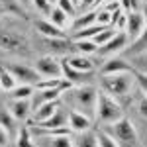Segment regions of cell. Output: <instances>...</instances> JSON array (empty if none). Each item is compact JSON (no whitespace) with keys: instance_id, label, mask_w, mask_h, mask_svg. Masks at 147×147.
I'll return each mask as SVG.
<instances>
[{"instance_id":"obj_1","label":"cell","mask_w":147,"mask_h":147,"mask_svg":"<svg viewBox=\"0 0 147 147\" xmlns=\"http://www.w3.org/2000/svg\"><path fill=\"white\" fill-rule=\"evenodd\" d=\"M67 98L73 106V110L80 114H86L88 118L96 116V100H98V92L92 86H77V88H69Z\"/></svg>"},{"instance_id":"obj_2","label":"cell","mask_w":147,"mask_h":147,"mask_svg":"<svg viewBox=\"0 0 147 147\" xmlns=\"http://www.w3.org/2000/svg\"><path fill=\"white\" fill-rule=\"evenodd\" d=\"M98 122L102 124H114L118 120L124 118V110L122 106L118 104V100L110 96L108 92H98V100H96V116H94Z\"/></svg>"},{"instance_id":"obj_3","label":"cell","mask_w":147,"mask_h":147,"mask_svg":"<svg viewBox=\"0 0 147 147\" xmlns=\"http://www.w3.org/2000/svg\"><path fill=\"white\" fill-rule=\"evenodd\" d=\"M134 71L129 73H116V75H102V86L104 92H108L114 98H124L131 90L134 84Z\"/></svg>"},{"instance_id":"obj_4","label":"cell","mask_w":147,"mask_h":147,"mask_svg":"<svg viewBox=\"0 0 147 147\" xmlns=\"http://www.w3.org/2000/svg\"><path fill=\"white\" fill-rule=\"evenodd\" d=\"M106 131L118 141V145H120V147H139V145H137V131H136V127H134V124H131L125 116L122 118V120L114 122V124H108Z\"/></svg>"},{"instance_id":"obj_5","label":"cell","mask_w":147,"mask_h":147,"mask_svg":"<svg viewBox=\"0 0 147 147\" xmlns=\"http://www.w3.org/2000/svg\"><path fill=\"white\" fill-rule=\"evenodd\" d=\"M35 134L41 147H75L71 137V127L65 129H39L35 127Z\"/></svg>"},{"instance_id":"obj_6","label":"cell","mask_w":147,"mask_h":147,"mask_svg":"<svg viewBox=\"0 0 147 147\" xmlns=\"http://www.w3.org/2000/svg\"><path fill=\"white\" fill-rule=\"evenodd\" d=\"M0 49L8 53H26L30 49V41L24 34L0 28Z\"/></svg>"},{"instance_id":"obj_7","label":"cell","mask_w":147,"mask_h":147,"mask_svg":"<svg viewBox=\"0 0 147 147\" xmlns=\"http://www.w3.org/2000/svg\"><path fill=\"white\" fill-rule=\"evenodd\" d=\"M8 71L14 75V79L18 80V84H37L41 80V75L37 73V69L30 67L26 63H8Z\"/></svg>"},{"instance_id":"obj_8","label":"cell","mask_w":147,"mask_h":147,"mask_svg":"<svg viewBox=\"0 0 147 147\" xmlns=\"http://www.w3.org/2000/svg\"><path fill=\"white\" fill-rule=\"evenodd\" d=\"M35 69H37V73H39L41 77H45V79H59V77H63L61 63H59L53 55L39 57L37 63H35Z\"/></svg>"},{"instance_id":"obj_9","label":"cell","mask_w":147,"mask_h":147,"mask_svg":"<svg viewBox=\"0 0 147 147\" xmlns=\"http://www.w3.org/2000/svg\"><path fill=\"white\" fill-rule=\"evenodd\" d=\"M143 28H145V14L141 10L129 12L125 16V34H127V37L131 41L139 37V34L143 32Z\"/></svg>"},{"instance_id":"obj_10","label":"cell","mask_w":147,"mask_h":147,"mask_svg":"<svg viewBox=\"0 0 147 147\" xmlns=\"http://www.w3.org/2000/svg\"><path fill=\"white\" fill-rule=\"evenodd\" d=\"M37 127L39 129H65V127H69V112L63 106H59V110L51 118H47L45 122L37 124Z\"/></svg>"},{"instance_id":"obj_11","label":"cell","mask_w":147,"mask_h":147,"mask_svg":"<svg viewBox=\"0 0 147 147\" xmlns=\"http://www.w3.org/2000/svg\"><path fill=\"white\" fill-rule=\"evenodd\" d=\"M8 110H10V114L14 116V120H18V122L26 120V118L30 116V112H32L30 98H10Z\"/></svg>"},{"instance_id":"obj_12","label":"cell","mask_w":147,"mask_h":147,"mask_svg":"<svg viewBox=\"0 0 147 147\" xmlns=\"http://www.w3.org/2000/svg\"><path fill=\"white\" fill-rule=\"evenodd\" d=\"M92 125V118H88L86 114H80L77 110H69V127H71V131H86V129H90Z\"/></svg>"},{"instance_id":"obj_13","label":"cell","mask_w":147,"mask_h":147,"mask_svg":"<svg viewBox=\"0 0 147 147\" xmlns=\"http://www.w3.org/2000/svg\"><path fill=\"white\" fill-rule=\"evenodd\" d=\"M35 30L43 35V37H49V39H61V37H65L63 28L55 26L51 20H37L35 22Z\"/></svg>"},{"instance_id":"obj_14","label":"cell","mask_w":147,"mask_h":147,"mask_svg":"<svg viewBox=\"0 0 147 147\" xmlns=\"http://www.w3.org/2000/svg\"><path fill=\"white\" fill-rule=\"evenodd\" d=\"M129 71H134L131 63H127V61L120 59V57H112V59H108L104 63L102 75H116V73H129Z\"/></svg>"},{"instance_id":"obj_15","label":"cell","mask_w":147,"mask_h":147,"mask_svg":"<svg viewBox=\"0 0 147 147\" xmlns=\"http://www.w3.org/2000/svg\"><path fill=\"white\" fill-rule=\"evenodd\" d=\"M59 106H61V102H59V100H51V102H43V104H39L37 110H35V114H34L35 124H41V122H45L47 118H51V116L59 110Z\"/></svg>"},{"instance_id":"obj_16","label":"cell","mask_w":147,"mask_h":147,"mask_svg":"<svg viewBox=\"0 0 147 147\" xmlns=\"http://www.w3.org/2000/svg\"><path fill=\"white\" fill-rule=\"evenodd\" d=\"M127 34L125 32H120V34H116L108 41V43H104V45L100 47V53H118V51H122L125 47V43H127Z\"/></svg>"},{"instance_id":"obj_17","label":"cell","mask_w":147,"mask_h":147,"mask_svg":"<svg viewBox=\"0 0 147 147\" xmlns=\"http://www.w3.org/2000/svg\"><path fill=\"white\" fill-rule=\"evenodd\" d=\"M143 14H145V28H143V32L139 34L137 39H134V43H131L129 49H125V55H129V57L147 51V12H143Z\"/></svg>"},{"instance_id":"obj_18","label":"cell","mask_w":147,"mask_h":147,"mask_svg":"<svg viewBox=\"0 0 147 147\" xmlns=\"http://www.w3.org/2000/svg\"><path fill=\"white\" fill-rule=\"evenodd\" d=\"M67 63L71 65L73 69H77L80 73H92V69H94V61L88 59L86 55H73V57H67Z\"/></svg>"},{"instance_id":"obj_19","label":"cell","mask_w":147,"mask_h":147,"mask_svg":"<svg viewBox=\"0 0 147 147\" xmlns=\"http://www.w3.org/2000/svg\"><path fill=\"white\" fill-rule=\"evenodd\" d=\"M61 69H63V77H65L71 84H73V82H82V80L90 75V73H80V71H77V69H73L67 63V59L61 61Z\"/></svg>"},{"instance_id":"obj_20","label":"cell","mask_w":147,"mask_h":147,"mask_svg":"<svg viewBox=\"0 0 147 147\" xmlns=\"http://www.w3.org/2000/svg\"><path fill=\"white\" fill-rule=\"evenodd\" d=\"M73 143H75V147H100L98 139H96V134H92L90 129L80 131L77 137H73Z\"/></svg>"},{"instance_id":"obj_21","label":"cell","mask_w":147,"mask_h":147,"mask_svg":"<svg viewBox=\"0 0 147 147\" xmlns=\"http://www.w3.org/2000/svg\"><path fill=\"white\" fill-rule=\"evenodd\" d=\"M16 86H18V80L14 79V75L8 71V67L0 65V88L10 92L12 88H16Z\"/></svg>"},{"instance_id":"obj_22","label":"cell","mask_w":147,"mask_h":147,"mask_svg":"<svg viewBox=\"0 0 147 147\" xmlns=\"http://www.w3.org/2000/svg\"><path fill=\"white\" fill-rule=\"evenodd\" d=\"M69 18H71V16H69L65 10H61L59 6H53L51 12H49V20L55 24V26H59V28H65L67 22H69Z\"/></svg>"},{"instance_id":"obj_23","label":"cell","mask_w":147,"mask_h":147,"mask_svg":"<svg viewBox=\"0 0 147 147\" xmlns=\"http://www.w3.org/2000/svg\"><path fill=\"white\" fill-rule=\"evenodd\" d=\"M16 147H37L34 143V137H32V129H30V127H22V129L18 131Z\"/></svg>"},{"instance_id":"obj_24","label":"cell","mask_w":147,"mask_h":147,"mask_svg":"<svg viewBox=\"0 0 147 147\" xmlns=\"http://www.w3.org/2000/svg\"><path fill=\"white\" fill-rule=\"evenodd\" d=\"M73 45H75V49H79L82 55H88V53L98 51V45H96L92 39H75Z\"/></svg>"},{"instance_id":"obj_25","label":"cell","mask_w":147,"mask_h":147,"mask_svg":"<svg viewBox=\"0 0 147 147\" xmlns=\"http://www.w3.org/2000/svg\"><path fill=\"white\" fill-rule=\"evenodd\" d=\"M92 24H96V12H86L84 16H80V18L75 20L73 30H75V32H79V30L86 28V26H92Z\"/></svg>"},{"instance_id":"obj_26","label":"cell","mask_w":147,"mask_h":147,"mask_svg":"<svg viewBox=\"0 0 147 147\" xmlns=\"http://www.w3.org/2000/svg\"><path fill=\"white\" fill-rule=\"evenodd\" d=\"M131 69H134V71H139V73H143V75H147V51H143V53H139V55L131 57Z\"/></svg>"},{"instance_id":"obj_27","label":"cell","mask_w":147,"mask_h":147,"mask_svg":"<svg viewBox=\"0 0 147 147\" xmlns=\"http://www.w3.org/2000/svg\"><path fill=\"white\" fill-rule=\"evenodd\" d=\"M14 122H16V120H14V116L10 114L8 106H6V108L0 106V125H2L4 129H8V134L14 129Z\"/></svg>"},{"instance_id":"obj_28","label":"cell","mask_w":147,"mask_h":147,"mask_svg":"<svg viewBox=\"0 0 147 147\" xmlns=\"http://www.w3.org/2000/svg\"><path fill=\"white\" fill-rule=\"evenodd\" d=\"M114 35H116V32H114L112 28L108 26L106 30H102V32H98V34L94 35V37H92V41H94V43H96V45H98V47H102V45H104V43H108V41L112 39Z\"/></svg>"},{"instance_id":"obj_29","label":"cell","mask_w":147,"mask_h":147,"mask_svg":"<svg viewBox=\"0 0 147 147\" xmlns=\"http://www.w3.org/2000/svg\"><path fill=\"white\" fill-rule=\"evenodd\" d=\"M96 139H98V145H100V147H120V145H118V141H116L106 129L96 131Z\"/></svg>"},{"instance_id":"obj_30","label":"cell","mask_w":147,"mask_h":147,"mask_svg":"<svg viewBox=\"0 0 147 147\" xmlns=\"http://www.w3.org/2000/svg\"><path fill=\"white\" fill-rule=\"evenodd\" d=\"M32 96V86L30 84H18L10 90V98H30Z\"/></svg>"},{"instance_id":"obj_31","label":"cell","mask_w":147,"mask_h":147,"mask_svg":"<svg viewBox=\"0 0 147 147\" xmlns=\"http://www.w3.org/2000/svg\"><path fill=\"white\" fill-rule=\"evenodd\" d=\"M57 6L61 10H65L69 16H75L77 14V6L73 4V0H57Z\"/></svg>"},{"instance_id":"obj_32","label":"cell","mask_w":147,"mask_h":147,"mask_svg":"<svg viewBox=\"0 0 147 147\" xmlns=\"http://www.w3.org/2000/svg\"><path fill=\"white\" fill-rule=\"evenodd\" d=\"M134 79H136V82L139 84V88H141V92L147 96V75H143V73H139V71H134Z\"/></svg>"},{"instance_id":"obj_33","label":"cell","mask_w":147,"mask_h":147,"mask_svg":"<svg viewBox=\"0 0 147 147\" xmlns=\"http://www.w3.org/2000/svg\"><path fill=\"white\" fill-rule=\"evenodd\" d=\"M120 2H122V8H124L127 14L139 10V0H120Z\"/></svg>"},{"instance_id":"obj_34","label":"cell","mask_w":147,"mask_h":147,"mask_svg":"<svg viewBox=\"0 0 147 147\" xmlns=\"http://www.w3.org/2000/svg\"><path fill=\"white\" fill-rule=\"evenodd\" d=\"M34 2V6L37 8V10H41V12H51V2L49 0H32Z\"/></svg>"},{"instance_id":"obj_35","label":"cell","mask_w":147,"mask_h":147,"mask_svg":"<svg viewBox=\"0 0 147 147\" xmlns=\"http://www.w3.org/2000/svg\"><path fill=\"white\" fill-rule=\"evenodd\" d=\"M0 12H18V8L12 0H0Z\"/></svg>"},{"instance_id":"obj_36","label":"cell","mask_w":147,"mask_h":147,"mask_svg":"<svg viewBox=\"0 0 147 147\" xmlns=\"http://www.w3.org/2000/svg\"><path fill=\"white\" fill-rule=\"evenodd\" d=\"M137 110H139V114L147 120V96L145 94H143V96L139 98V102H137Z\"/></svg>"},{"instance_id":"obj_37","label":"cell","mask_w":147,"mask_h":147,"mask_svg":"<svg viewBox=\"0 0 147 147\" xmlns=\"http://www.w3.org/2000/svg\"><path fill=\"white\" fill-rule=\"evenodd\" d=\"M94 6H96V0H80L79 8H82V10H90V8H94Z\"/></svg>"},{"instance_id":"obj_38","label":"cell","mask_w":147,"mask_h":147,"mask_svg":"<svg viewBox=\"0 0 147 147\" xmlns=\"http://www.w3.org/2000/svg\"><path fill=\"white\" fill-rule=\"evenodd\" d=\"M6 143H8V129H4L0 125V147H4Z\"/></svg>"},{"instance_id":"obj_39","label":"cell","mask_w":147,"mask_h":147,"mask_svg":"<svg viewBox=\"0 0 147 147\" xmlns=\"http://www.w3.org/2000/svg\"><path fill=\"white\" fill-rule=\"evenodd\" d=\"M20 2H22L24 6H28V4H32V0H20Z\"/></svg>"},{"instance_id":"obj_40","label":"cell","mask_w":147,"mask_h":147,"mask_svg":"<svg viewBox=\"0 0 147 147\" xmlns=\"http://www.w3.org/2000/svg\"><path fill=\"white\" fill-rule=\"evenodd\" d=\"M73 4H75V6L79 8V6H80V0H73Z\"/></svg>"},{"instance_id":"obj_41","label":"cell","mask_w":147,"mask_h":147,"mask_svg":"<svg viewBox=\"0 0 147 147\" xmlns=\"http://www.w3.org/2000/svg\"><path fill=\"white\" fill-rule=\"evenodd\" d=\"M49 2H51V6H53V4H57V0H49Z\"/></svg>"},{"instance_id":"obj_42","label":"cell","mask_w":147,"mask_h":147,"mask_svg":"<svg viewBox=\"0 0 147 147\" xmlns=\"http://www.w3.org/2000/svg\"><path fill=\"white\" fill-rule=\"evenodd\" d=\"M139 147H141V145H139Z\"/></svg>"}]
</instances>
